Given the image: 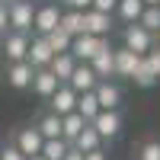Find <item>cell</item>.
<instances>
[{
    "label": "cell",
    "mask_w": 160,
    "mask_h": 160,
    "mask_svg": "<svg viewBox=\"0 0 160 160\" xmlns=\"http://www.w3.org/2000/svg\"><path fill=\"white\" fill-rule=\"evenodd\" d=\"M10 32V22H7V3H0V35Z\"/></svg>",
    "instance_id": "d6a6232c"
},
{
    "label": "cell",
    "mask_w": 160,
    "mask_h": 160,
    "mask_svg": "<svg viewBox=\"0 0 160 160\" xmlns=\"http://www.w3.org/2000/svg\"><path fill=\"white\" fill-rule=\"evenodd\" d=\"M90 128L99 135V141L115 138L118 131H122V112H99V115L90 122Z\"/></svg>",
    "instance_id": "9c48e42d"
},
{
    "label": "cell",
    "mask_w": 160,
    "mask_h": 160,
    "mask_svg": "<svg viewBox=\"0 0 160 160\" xmlns=\"http://www.w3.org/2000/svg\"><path fill=\"white\" fill-rule=\"evenodd\" d=\"M90 71L96 74V80H109V77H115V64H112V45H106L96 58L90 61Z\"/></svg>",
    "instance_id": "9a60e30c"
},
{
    "label": "cell",
    "mask_w": 160,
    "mask_h": 160,
    "mask_svg": "<svg viewBox=\"0 0 160 160\" xmlns=\"http://www.w3.org/2000/svg\"><path fill=\"white\" fill-rule=\"evenodd\" d=\"M138 26L144 32H151V35H157V29H160V7H144V13H141V19H138Z\"/></svg>",
    "instance_id": "d4e9b609"
},
{
    "label": "cell",
    "mask_w": 160,
    "mask_h": 160,
    "mask_svg": "<svg viewBox=\"0 0 160 160\" xmlns=\"http://www.w3.org/2000/svg\"><path fill=\"white\" fill-rule=\"evenodd\" d=\"M74 106H77V93H74L68 83H61L55 93H51V99H48V112L58 115V118H64V115L74 112Z\"/></svg>",
    "instance_id": "ba28073f"
},
{
    "label": "cell",
    "mask_w": 160,
    "mask_h": 160,
    "mask_svg": "<svg viewBox=\"0 0 160 160\" xmlns=\"http://www.w3.org/2000/svg\"><path fill=\"white\" fill-rule=\"evenodd\" d=\"M51 48H48V42L42 35H32L29 38V51H26V64H29L32 71H45L48 64H51Z\"/></svg>",
    "instance_id": "8992f818"
},
{
    "label": "cell",
    "mask_w": 160,
    "mask_h": 160,
    "mask_svg": "<svg viewBox=\"0 0 160 160\" xmlns=\"http://www.w3.org/2000/svg\"><path fill=\"white\" fill-rule=\"evenodd\" d=\"M26 51H29V35H22V32H7L3 35V55H7L10 64L26 61Z\"/></svg>",
    "instance_id": "30bf717a"
},
{
    "label": "cell",
    "mask_w": 160,
    "mask_h": 160,
    "mask_svg": "<svg viewBox=\"0 0 160 160\" xmlns=\"http://www.w3.org/2000/svg\"><path fill=\"white\" fill-rule=\"evenodd\" d=\"M83 32L87 35H96V38H106V35L112 32V16L96 13V10H87L83 13Z\"/></svg>",
    "instance_id": "8fae6325"
},
{
    "label": "cell",
    "mask_w": 160,
    "mask_h": 160,
    "mask_svg": "<svg viewBox=\"0 0 160 160\" xmlns=\"http://www.w3.org/2000/svg\"><path fill=\"white\" fill-rule=\"evenodd\" d=\"M13 144H16V151L29 160V157H35V154H42V144H45V138L35 131V125H26V128H16V135H13Z\"/></svg>",
    "instance_id": "277c9868"
},
{
    "label": "cell",
    "mask_w": 160,
    "mask_h": 160,
    "mask_svg": "<svg viewBox=\"0 0 160 160\" xmlns=\"http://www.w3.org/2000/svg\"><path fill=\"white\" fill-rule=\"evenodd\" d=\"M58 19H61L58 3L35 7V16H32V29H35V35H48V32H55V29H58Z\"/></svg>",
    "instance_id": "52a82bcc"
},
{
    "label": "cell",
    "mask_w": 160,
    "mask_h": 160,
    "mask_svg": "<svg viewBox=\"0 0 160 160\" xmlns=\"http://www.w3.org/2000/svg\"><path fill=\"white\" fill-rule=\"evenodd\" d=\"M35 131H38L45 141H55V138H61V118L51 115V112H45V115L35 122Z\"/></svg>",
    "instance_id": "44dd1931"
},
{
    "label": "cell",
    "mask_w": 160,
    "mask_h": 160,
    "mask_svg": "<svg viewBox=\"0 0 160 160\" xmlns=\"http://www.w3.org/2000/svg\"><path fill=\"white\" fill-rule=\"evenodd\" d=\"M154 38H157V45H160V29H157V35H154Z\"/></svg>",
    "instance_id": "74e56055"
},
{
    "label": "cell",
    "mask_w": 160,
    "mask_h": 160,
    "mask_svg": "<svg viewBox=\"0 0 160 160\" xmlns=\"http://www.w3.org/2000/svg\"><path fill=\"white\" fill-rule=\"evenodd\" d=\"M0 160H26V157H22V154L16 151V144L10 141L7 148H0Z\"/></svg>",
    "instance_id": "4dcf8cb0"
},
{
    "label": "cell",
    "mask_w": 160,
    "mask_h": 160,
    "mask_svg": "<svg viewBox=\"0 0 160 160\" xmlns=\"http://www.w3.org/2000/svg\"><path fill=\"white\" fill-rule=\"evenodd\" d=\"M144 7H160V0H141Z\"/></svg>",
    "instance_id": "d590c367"
},
{
    "label": "cell",
    "mask_w": 160,
    "mask_h": 160,
    "mask_svg": "<svg viewBox=\"0 0 160 160\" xmlns=\"http://www.w3.org/2000/svg\"><path fill=\"white\" fill-rule=\"evenodd\" d=\"M32 68L26 61H16V64H10L7 68V83L13 87V90H29V83H32Z\"/></svg>",
    "instance_id": "5bb4252c"
},
{
    "label": "cell",
    "mask_w": 160,
    "mask_h": 160,
    "mask_svg": "<svg viewBox=\"0 0 160 160\" xmlns=\"http://www.w3.org/2000/svg\"><path fill=\"white\" fill-rule=\"evenodd\" d=\"M29 160H45V157H42V154H35V157H29Z\"/></svg>",
    "instance_id": "8d00e7d4"
},
{
    "label": "cell",
    "mask_w": 160,
    "mask_h": 160,
    "mask_svg": "<svg viewBox=\"0 0 160 160\" xmlns=\"http://www.w3.org/2000/svg\"><path fill=\"white\" fill-rule=\"evenodd\" d=\"M64 160H83V154H80V151H74V148H71L68 154H64Z\"/></svg>",
    "instance_id": "e575fe53"
},
{
    "label": "cell",
    "mask_w": 160,
    "mask_h": 160,
    "mask_svg": "<svg viewBox=\"0 0 160 160\" xmlns=\"http://www.w3.org/2000/svg\"><path fill=\"white\" fill-rule=\"evenodd\" d=\"M138 160H160V141H144L138 148Z\"/></svg>",
    "instance_id": "83f0119b"
},
{
    "label": "cell",
    "mask_w": 160,
    "mask_h": 160,
    "mask_svg": "<svg viewBox=\"0 0 160 160\" xmlns=\"http://www.w3.org/2000/svg\"><path fill=\"white\" fill-rule=\"evenodd\" d=\"M93 96L99 102V112H118V106H122V90H118L112 80H99L96 90H93Z\"/></svg>",
    "instance_id": "5b68a950"
},
{
    "label": "cell",
    "mask_w": 160,
    "mask_h": 160,
    "mask_svg": "<svg viewBox=\"0 0 160 160\" xmlns=\"http://www.w3.org/2000/svg\"><path fill=\"white\" fill-rule=\"evenodd\" d=\"M42 38L48 42L51 55H71V42H74V38L64 32V29H55V32H48V35H42Z\"/></svg>",
    "instance_id": "603a6c76"
},
{
    "label": "cell",
    "mask_w": 160,
    "mask_h": 160,
    "mask_svg": "<svg viewBox=\"0 0 160 160\" xmlns=\"http://www.w3.org/2000/svg\"><path fill=\"white\" fill-rule=\"evenodd\" d=\"M29 87H32V90H35L42 99H51V93H55L61 83L55 80V74L45 68V71H35V74H32V83H29Z\"/></svg>",
    "instance_id": "2e32d148"
},
{
    "label": "cell",
    "mask_w": 160,
    "mask_h": 160,
    "mask_svg": "<svg viewBox=\"0 0 160 160\" xmlns=\"http://www.w3.org/2000/svg\"><path fill=\"white\" fill-rule=\"evenodd\" d=\"M138 55L135 51H128V48H112V64H115V77H128L131 80V74H135V68H138Z\"/></svg>",
    "instance_id": "4fadbf2b"
},
{
    "label": "cell",
    "mask_w": 160,
    "mask_h": 160,
    "mask_svg": "<svg viewBox=\"0 0 160 160\" xmlns=\"http://www.w3.org/2000/svg\"><path fill=\"white\" fill-rule=\"evenodd\" d=\"M144 61H148V68H151V74L160 80V45H154L148 55H144Z\"/></svg>",
    "instance_id": "f1b7e54d"
},
{
    "label": "cell",
    "mask_w": 160,
    "mask_h": 160,
    "mask_svg": "<svg viewBox=\"0 0 160 160\" xmlns=\"http://www.w3.org/2000/svg\"><path fill=\"white\" fill-rule=\"evenodd\" d=\"M74 112L83 118L87 125L99 115V102H96V96H93V90H90V93H77V106H74Z\"/></svg>",
    "instance_id": "e0dca14e"
},
{
    "label": "cell",
    "mask_w": 160,
    "mask_h": 160,
    "mask_svg": "<svg viewBox=\"0 0 160 160\" xmlns=\"http://www.w3.org/2000/svg\"><path fill=\"white\" fill-rule=\"evenodd\" d=\"M96 83H99V80H96V74L90 71V64H77L71 80H68V87L74 93H90V90H96Z\"/></svg>",
    "instance_id": "7c38bea8"
},
{
    "label": "cell",
    "mask_w": 160,
    "mask_h": 160,
    "mask_svg": "<svg viewBox=\"0 0 160 160\" xmlns=\"http://www.w3.org/2000/svg\"><path fill=\"white\" fill-rule=\"evenodd\" d=\"M68 151H71V144L61 141V138L42 144V157H45V160H64V154H68Z\"/></svg>",
    "instance_id": "484cf974"
},
{
    "label": "cell",
    "mask_w": 160,
    "mask_h": 160,
    "mask_svg": "<svg viewBox=\"0 0 160 160\" xmlns=\"http://www.w3.org/2000/svg\"><path fill=\"white\" fill-rule=\"evenodd\" d=\"M32 16H35V7L29 3V0L7 3V22H10V32H22V35H29V32H32Z\"/></svg>",
    "instance_id": "6da1fadb"
},
{
    "label": "cell",
    "mask_w": 160,
    "mask_h": 160,
    "mask_svg": "<svg viewBox=\"0 0 160 160\" xmlns=\"http://www.w3.org/2000/svg\"><path fill=\"white\" fill-rule=\"evenodd\" d=\"M74 68H77V61H74L71 55H55V58H51V64H48V71L55 74L58 83H68L71 74H74Z\"/></svg>",
    "instance_id": "ac0fdd59"
},
{
    "label": "cell",
    "mask_w": 160,
    "mask_h": 160,
    "mask_svg": "<svg viewBox=\"0 0 160 160\" xmlns=\"http://www.w3.org/2000/svg\"><path fill=\"white\" fill-rule=\"evenodd\" d=\"M64 3H68V10H77V13H87L93 0H64Z\"/></svg>",
    "instance_id": "1f68e13d"
},
{
    "label": "cell",
    "mask_w": 160,
    "mask_h": 160,
    "mask_svg": "<svg viewBox=\"0 0 160 160\" xmlns=\"http://www.w3.org/2000/svg\"><path fill=\"white\" fill-rule=\"evenodd\" d=\"M99 144H102V141H99V135H96L90 125H83V131L74 138L71 148H74V151H80V154H90V151H99Z\"/></svg>",
    "instance_id": "7402d4cb"
},
{
    "label": "cell",
    "mask_w": 160,
    "mask_h": 160,
    "mask_svg": "<svg viewBox=\"0 0 160 160\" xmlns=\"http://www.w3.org/2000/svg\"><path fill=\"white\" fill-rule=\"evenodd\" d=\"M83 160H106V151L99 148V151H90V154H83Z\"/></svg>",
    "instance_id": "836d02e7"
},
{
    "label": "cell",
    "mask_w": 160,
    "mask_h": 160,
    "mask_svg": "<svg viewBox=\"0 0 160 160\" xmlns=\"http://www.w3.org/2000/svg\"><path fill=\"white\" fill-rule=\"evenodd\" d=\"M58 29H64L71 38L83 35V13H77V10H68V13H61V19H58Z\"/></svg>",
    "instance_id": "ffe728a7"
},
{
    "label": "cell",
    "mask_w": 160,
    "mask_h": 160,
    "mask_svg": "<svg viewBox=\"0 0 160 160\" xmlns=\"http://www.w3.org/2000/svg\"><path fill=\"white\" fill-rule=\"evenodd\" d=\"M0 3H16V0H0Z\"/></svg>",
    "instance_id": "f35d334b"
},
{
    "label": "cell",
    "mask_w": 160,
    "mask_h": 160,
    "mask_svg": "<svg viewBox=\"0 0 160 160\" xmlns=\"http://www.w3.org/2000/svg\"><path fill=\"white\" fill-rule=\"evenodd\" d=\"M131 80H135L138 87H144V90H148V87H154V83H157V77L151 74V68H148V61H144V58L138 61V68H135V74H131Z\"/></svg>",
    "instance_id": "4316f807"
},
{
    "label": "cell",
    "mask_w": 160,
    "mask_h": 160,
    "mask_svg": "<svg viewBox=\"0 0 160 160\" xmlns=\"http://www.w3.org/2000/svg\"><path fill=\"white\" fill-rule=\"evenodd\" d=\"M106 45H109L106 38H96V35H87V32H83V35H77L74 42H71V58H74L77 64H90Z\"/></svg>",
    "instance_id": "7a4b0ae2"
},
{
    "label": "cell",
    "mask_w": 160,
    "mask_h": 160,
    "mask_svg": "<svg viewBox=\"0 0 160 160\" xmlns=\"http://www.w3.org/2000/svg\"><path fill=\"white\" fill-rule=\"evenodd\" d=\"M115 3H118V0H93V3H90V10H96V13H106V16H112V13H115Z\"/></svg>",
    "instance_id": "f546056e"
},
{
    "label": "cell",
    "mask_w": 160,
    "mask_h": 160,
    "mask_svg": "<svg viewBox=\"0 0 160 160\" xmlns=\"http://www.w3.org/2000/svg\"><path fill=\"white\" fill-rule=\"evenodd\" d=\"M122 42H125L122 48H128V51H135L138 58H144V55L154 48V35L144 32L138 22H131V26H125V29H122Z\"/></svg>",
    "instance_id": "3957f363"
},
{
    "label": "cell",
    "mask_w": 160,
    "mask_h": 160,
    "mask_svg": "<svg viewBox=\"0 0 160 160\" xmlns=\"http://www.w3.org/2000/svg\"><path fill=\"white\" fill-rule=\"evenodd\" d=\"M83 118H80L77 112H71V115H64L61 118V141H68V144H74V138L80 135V131H83Z\"/></svg>",
    "instance_id": "cb8c5ba5"
},
{
    "label": "cell",
    "mask_w": 160,
    "mask_h": 160,
    "mask_svg": "<svg viewBox=\"0 0 160 160\" xmlns=\"http://www.w3.org/2000/svg\"><path fill=\"white\" fill-rule=\"evenodd\" d=\"M141 13H144V3H141V0H118V3H115V16L122 19L125 26L138 22Z\"/></svg>",
    "instance_id": "d6986e66"
}]
</instances>
